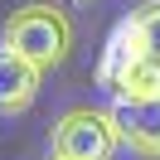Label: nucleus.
<instances>
[{"mask_svg":"<svg viewBox=\"0 0 160 160\" xmlns=\"http://www.w3.org/2000/svg\"><path fill=\"white\" fill-rule=\"evenodd\" d=\"M73 39H78V29H73L68 10H58L49 0H29V5L10 10L0 24V53H15V58L34 63L39 73H53L58 63H68Z\"/></svg>","mask_w":160,"mask_h":160,"instance_id":"obj_1","label":"nucleus"},{"mask_svg":"<svg viewBox=\"0 0 160 160\" xmlns=\"http://www.w3.org/2000/svg\"><path fill=\"white\" fill-rule=\"evenodd\" d=\"M117 146H121L117 112L92 107V102L68 107L49 126V160H112Z\"/></svg>","mask_w":160,"mask_h":160,"instance_id":"obj_2","label":"nucleus"},{"mask_svg":"<svg viewBox=\"0 0 160 160\" xmlns=\"http://www.w3.org/2000/svg\"><path fill=\"white\" fill-rule=\"evenodd\" d=\"M146 58V44H141V29L136 20H117V29L107 34V44H102V58H97V88H112V82L121 78V73L131 68V63Z\"/></svg>","mask_w":160,"mask_h":160,"instance_id":"obj_3","label":"nucleus"},{"mask_svg":"<svg viewBox=\"0 0 160 160\" xmlns=\"http://www.w3.org/2000/svg\"><path fill=\"white\" fill-rule=\"evenodd\" d=\"M39 82H44V73L34 63L15 58V53H0V117L29 112L34 97H39Z\"/></svg>","mask_w":160,"mask_h":160,"instance_id":"obj_4","label":"nucleus"},{"mask_svg":"<svg viewBox=\"0 0 160 160\" xmlns=\"http://www.w3.org/2000/svg\"><path fill=\"white\" fill-rule=\"evenodd\" d=\"M117 112L121 146L146 160H160V102H136V107H112Z\"/></svg>","mask_w":160,"mask_h":160,"instance_id":"obj_5","label":"nucleus"},{"mask_svg":"<svg viewBox=\"0 0 160 160\" xmlns=\"http://www.w3.org/2000/svg\"><path fill=\"white\" fill-rule=\"evenodd\" d=\"M112 107H136V102H160V63L155 58H141L112 82Z\"/></svg>","mask_w":160,"mask_h":160,"instance_id":"obj_6","label":"nucleus"},{"mask_svg":"<svg viewBox=\"0 0 160 160\" xmlns=\"http://www.w3.org/2000/svg\"><path fill=\"white\" fill-rule=\"evenodd\" d=\"M131 20H136V29H141L146 58H155V63H160V0H146L141 10H131Z\"/></svg>","mask_w":160,"mask_h":160,"instance_id":"obj_7","label":"nucleus"},{"mask_svg":"<svg viewBox=\"0 0 160 160\" xmlns=\"http://www.w3.org/2000/svg\"><path fill=\"white\" fill-rule=\"evenodd\" d=\"M73 5H88V0H73Z\"/></svg>","mask_w":160,"mask_h":160,"instance_id":"obj_8","label":"nucleus"}]
</instances>
